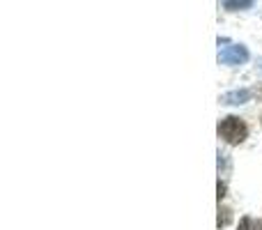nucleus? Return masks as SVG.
<instances>
[{
	"instance_id": "nucleus-1",
	"label": "nucleus",
	"mask_w": 262,
	"mask_h": 230,
	"mask_svg": "<svg viewBox=\"0 0 262 230\" xmlns=\"http://www.w3.org/2000/svg\"><path fill=\"white\" fill-rule=\"evenodd\" d=\"M219 134L223 136L226 143L237 145V143H242V140L246 138L249 129H246V124L239 120V117H226V120L219 124Z\"/></svg>"
},
{
	"instance_id": "nucleus-2",
	"label": "nucleus",
	"mask_w": 262,
	"mask_h": 230,
	"mask_svg": "<svg viewBox=\"0 0 262 230\" xmlns=\"http://www.w3.org/2000/svg\"><path fill=\"white\" fill-rule=\"evenodd\" d=\"M246 60H249V51L244 46H226L219 53V62H223V65H242Z\"/></svg>"
},
{
	"instance_id": "nucleus-3",
	"label": "nucleus",
	"mask_w": 262,
	"mask_h": 230,
	"mask_svg": "<svg viewBox=\"0 0 262 230\" xmlns=\"http://www.w3.org/2000/svg\"><path fill=\"white\" fill-rule=\"evenodd\" d=\"M251 92L249 90H235V92H228V95L221 97L223 104H244V101H249Z\"/></svg>"
},
{
	"instance_id": "nucleus-4",
	"label": "nucleus",
	"mask_w": 262,
	"mask_h": 230,
	"mask_svg": "<svg viewBox=\"0 0 262 230\" xmlns=\"http://www.w3.org/2000/svg\"><path fill=\"white\" fill-rule=\"evenodd\" d=\"M251 3L253 0H223L226 9H246V7H251Z\"/></svg>"
},
{
	"instance_id": "nucleus-5",
	"label": "nucleus",
	"mask_w": 262,
	"mask_h": 230,
	"mask_svg": "<svg viewBox=\"0 0 262 230\" xmlns=\"http://www.w3.org/2000/svg\"><path fill=\"white\" fill-rule=\"evenodd\" d=\"M230 219H232L230 210H221V212H219V219H216V226H219V228L228 226V223H230Z\"/></svg>"
},
{
	"instance_id": "nucleus-6",
	"label": "nucleus",
	"mask_w": 262,
	"mask_h": 230,
	"mask_svg": "<svg viewBox=\"0 0 262 230\" xmlns=\"http://www.w3.org/2000/svg\"><path fill=\"white\" fill-rule=\"evenodd\" d=\"M239 230H251V219H249V217H244V219H242Z\"/></svg>"
},
{
	"instance_id": "nucleus-7",
	"label": "nucleus",
	"mask_w": 262,
	"mask_h": 230,
	"mask_svg": "<svg viewBox=\"0 0 262 230\" xmlns=\"http://www.w3.org/2000/svg\"><path fill=\"white\" fill-rule=\"evenodd\" d=\"M219 200H221L223 198V196H226V184H223V182H219Z\"/></svg>"
},
{
	"instance_id": "nucleus-8",
	"label": "nucleus",
	"mask_w": 262,
	"mask_h": 230,
	"mask_svg": "<svg viewBox=\"0 0 262 230\" xmlns=\"http://www.w3.org/2000/svg\"><path fill=\"white\" fill-rule=\"evenodd\" d=\"M255 230H262V221H260V223H258V228H255Z\"/></svg>"
}]
</instances>
